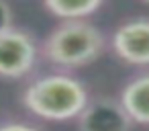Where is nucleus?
I'll list each match as a JSON object with an SVG mask.
<instances>
[{
  "label": "nucleus",
  "mask_w": 149,
  "mask_h": 131,
  "mask_svg": "<svg viewBox=\"0 0 149 131\" xmlns=\"http://www.w3.org/2000/svg\"><path fill=\"white\" fill-rule=\"evenodd\" d=\"M118 102L133 123L149 125V74L133 78L120 92Z\"/></svg>",
  "instance_id": "423d86ee"
},
{
  "label": "nucleus",
  "mask_w": 149,
  "mask_h": 131,
  "mask_svg": "<svg viewBox=\"0 0 149 131\" xmlns=\"http://www.w3.org/2000/svg\"><path fill=\"white\" fill-rule=\"evenodd\" d=\"M131 117L118 100L98 98L88 100L84 111L78 115L80 131H131Z\"/></svg>",
  "instance_id": "39448f33"
},
{
  "label": "nucleus",
  "mask_w": 149,
  "mask_h": 131,
  "mask_svg": "<svg viewBox=\"0 0 149 131\" xmlns=\"http://www.w3.org/2000/svg\"><path fill=\"white\" fill-rule=\"evenodd\" d=\"M104 0H43L45 8L61 21H82L94 15Z\"/></svg>",
  "instance_id": "0eeeda50"
},
{
  "label": "nucleus",
  "mask_w": 149,
  "mask_h": 131,
  "mask_svg": "<svg viewBox=\"0 0 149 131\" xmlns=\"http://www.w3.org/2000/svg\"><path fill=\"white\" fill-rule=\"evenodd\" d=\"M112 49L125 64L149 66V19L123 23L112 35Z\"/></svg>",
  "instance_id": "20e7f679"
},
{
  "label": "nucleus",
  "mask_w": 149,
  "mask_h": 131,
  "mask_svg": "<svg viewBox=\"0 0 149 131\" xmlns=\"http://www.w3.org/2000/svg\"><path fill=\"white\" fill-rule=\"evenodd\" d=\"M88 100L86 86L78 78L61 72L45 74L33 80L23 94L25 106L45 121L78 119Z\"/></svg>",
  "instance_id": "f257e3e1"
},
{
  "label": "nucleus",
  "mask_w": 149,
  "mask_h": 131,
  "mask_svg": "<svg viewBox=\"0 0 149 131\" xmlns=\"http://www.w3.org/2000/svg\"><path fill=\"white\" fill-rule=\"evenodd\" d=\"M13 27V8L6 0H0V33Z\"/></svg>",
  "instance_id": "6e6552de"
},
{
  "label": "nucleus",
  "mask_w": 149,
  "mask_h": 131,
  "mask_svg": "<svg viewBox=\"0 0 149 131\" xmlns=\"http://www.w3.org/2000/svg\"><path fill=\"white\" fill-rule=\"evenodd\" d=\"M0 131H41V129H37V127H33L29 123L13 121V123H2V125H0Z\"/></svg>",
  "instance_id": "1a4fd4ad"
},
{
  "label": "nucleus",
  "mask_w": 149,
  "mask_h": 131,
  "mask_svg": "<svg viewBox=\"0 0 149 131\" xmlns=\"http://www.w3.org/2000/svg\"><path fill=\"white\" fill-rule=\"evenodd\" d=\"M104 35L88 21H63L43 43L45 57L65 70L96 62L104 51Z\"/></svg>",
  "instance_id": "f03ea898"
},
{
  "label": "nucleus",
  "mask_w": 149,
  "mask_h": 131,
  "mask_svg": "<svg viewBox=\"0 0 149 131\" xmlns=\"http://www.w3.org/2000/svg\"><path fill=\"white\" fill-rule=\"evenodd\" d=\"M37 57L39 47L29 31L8 27L0 33V78H25L35 70Z\"/></svg>",
  "instance_id": "7ed1b4c3"
},
{
  "label": "nucleus",
  "mask_w": 149,
  "mask_h": 131,
  "mask_svg": "<svg viewBox=\"0 0 149 131\" xmlns=\"http://www.w3.org/2000/svg\"><path fill=\"white\" fill-rule=\"evenodd\" d=\"M143 2H147V4H149V0H143Z\"/></svg>",
  "instance_id": "9d476101"
}]
</instances>
